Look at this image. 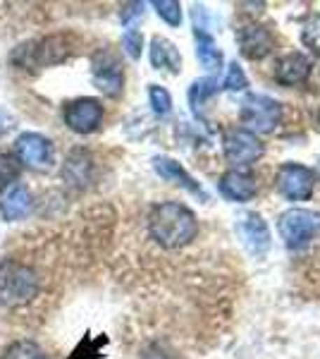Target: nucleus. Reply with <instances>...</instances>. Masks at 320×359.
I'll list each match as a JSON object with an SVG mask.
<instances>
[{
	"mask_svg": "<svg viewBox=\"0 0 320 359\" xmlns=\"http://www.w3.org/2000/svg\"><path fill=\"white\" fill-rule=\"evenodd\" d=\"M32 211V194L22 182H13L0 187V213L8 223L22 221Z\"/></svg>",
	"mask_w": 320,
	"mask_h": 359,
	"instance_id": "13",
	"label": "nucleus"
},
{
	"mask_svg": "<svg viewBox=\"0 0 320 359\" xmlns=\"http://www.w3.org/2000/svg\"><path fill=\"white\" fill-rule=\"evenodd\" d=\"M277 233L289 249H301L320 235V213L311 208H289L277 221Z\"/></svg>",
	"mask_w": 320,
	"mask_h": 359,
	"instance_id": "5",
	"label": "nucleus"
},
{
	"mask_svg": "<svg viewBox=\"0 0 320 359\" xmlns=\"http://www.w3.org/2000/svg\"><path fill=\"white\" fill-rule=\"evenodd\" d=\"M235 230L239 235L242 245L249 249V254L253 257H265L267 249L272 245V237H270V228L267 223L263 221L260 213H253V211H244L237 216V223H235Z\"/></svg>",
	"mask_w": 320,
	"mask_h": 359,
	"instance_id": "10",
	"label": "nucleus"
},
{
	"mask_svg": "<svg viewBox=\"0 0 320 359\" xmlns=\"http://www.w3.org/2000/svg\"><path fill=\"white\" fill-rule=\"evenodd\" d=\"M153 170L158 172L162 180H167V182H174V184H179L182 189H187L189 194L199 196V199H203V201L208 199L206 189H203L201 184L196 182V180L191 177L187 170H184V165L179 163V161L167 158V156H155V158H153Z\"/></svg>",
	"mask_w": 320,
	"mask_h": 359,
	"instance_id": "15",
	"label": "nucleus"
},
{
	"mask_svg": "<svg viewBox=\"0 0 320 359\" xmlns=\"http://www.w3.org/2000/svg\"><path fill=\"white\" fill-rule=\"evenodd\" d=\"M91 170H94V161H91L89 151L74 149V151H69L65 165H62V177L72 187H86L91 180Z\"/></svg>",
	"mask_w": 320,
	"mask_h": 359,
	"instance_id": "18",
	"label": "nucleus"
},
{
	"mask_svg": "<svg viewBox=\"0 0 320 359\" xmlns=\"http://www.w3.org/2000/svg\"><path fill=\"white\" fill-rule=\"evenodd\" d=\"M275 187L289 201H308L316 187V172L301 163H282L277 168Z\"/></svg>",
	"mask_w": 320,
	"mask_h": 359,
	"instance_id": "7",
	"label": "nucleus"
},
{
	"mask_svg": "<svg viewBox=\"0 0 320 359\" xmlns=\"http://www.w3.org/2000/svg\"><path fill=\"white\" fill-rule=\"evenodd\" d=\"M301 43L306 48H311L316 55H320V13L308 17V22L301 29Z\"/></svg>",
	"mask_w": 320,
	"mask_h": 359,
	"instance_id": "25",
	"label": "nucleus"
},
{
	"mask_svg": "<svg viewBox=\"0 0 320 359\" xmlns=\"http://www.w3.org/2000/svg\"><path fill=\"white\" fill-rule=\"evenodd\" d=\"M223 86H225L227 91H244L249 86L246 72H244V67L237 60L230 62V67H227L225 79H223Z\"/></svg>",
	"mask_w": 320,
	"mask_h": 359,
	"instance_id": "26",
	"label": "nucleus"
},
{
	"mask_svg": "<svg viewBox=\"0 0 320 359\" xmlns=\"http://www.w3.org/2000/svg\"><path fill=\"white\" fill-rule=\"evenodd\" d=\"M122 48L125 53L132 57V60H139L141 57V48H144V36L139 29H127L125 36H122Z\"/></svg>",
	"mask_w": 320,
	"mask_h": 359,
	"instance_id": "27",
	"label": "nucleus"
},
{
	"mask_svg": "<svg viewBox=\"0 0 320 359\" xmlns=\"http://www.w3.org/2000/svg\"><path fill=\"white\" fill-rule=\"evenodd\" d=\"M218 189L225 199L244 204V201H251L258 194V184L256 180L244 170H227L218 180Z\"/></svg>",
	"mask_w": 320,
	"mask_h": 359,
	"instance_id": "14",
	"label": "nucleus"
},
{
	"mask_svg": "<svg viewBox=\"0 0 320 359\" xmlns=\"http://www.w3.org/2000/svg\"><path fill=\"white\" fill-rule=\"evenodd\" d=\"M15 154L20 163H25L32 170H50L55 165V147L48 137L36 132H25L15 139Z\"/></svg>",
	"mask_w": 320,
	"mask_h": 359,
	"instance_id": "8",
	"label": "nucleus"
},
{
	"mask_svg": "<svg viewBox=\"0 0 320 359\" xmlns=\"http://www.w3.org/2000/svg\"><path fill=\"white\" fill-rule=\"evenodd\" d=\"M153 8L165 25H170V27L182 25V5H179L177 0H155Z\"/></svg>",
	"mask_w": 320,
	"mask_h": 359,
	"instance_id": "24",
	"label": "nucleus"
},
{
	"mask_svg": "<svg viewBox=\"0 0 320 359\" xmlns=\"http://www.w3.org/2000/svg\"><path fill=\"white\" fill-rule=\"evenodd\" d=\"M316 79H318V84H320V67H318V74H316Z\"/></svg>",
	"mask_w": 320,
	"mask_h": 359,
	"instance_id": "30",
	"label": "nucleus"
},
{
	"mask_svg": "<svg viewBox=\"0 0 320 359\" xmlns=\"http://www.w3.org/2000/svg\"><path fill=\"white\" fill-rule=\"evenodd\" d=\"M308 77H311V60H308V55L299 53V50H292V53L282 55L275 62L277 84L296 86V84H304Z\"/></svg>",
	"mask_w": 320,
	"mask_h": 359,
	"instance_id": "16",
	"label": "nucleus"
},
{
	"mask_svg": "<svg viewBox=\"0 0 320 359\" xmlns=\"http://www.w3.org/2000/svg\"><path fill=\"white\" fill-rule=\"evenodd\" d=\"M20 175H22L20 158H17V156H10V154H0V187L20 182Z\"/></svg>",
	"mask_w": 320,
	"mask_h": 359,
	"instance_id": "23",
	"label": "nucleus"
},
{
	"mask_svg": "<svg viewBox=\"0 0 320 359\" xmlns=\"http://www.w3.org/2000/svg\"><path fill=\"white\" fill-rule=\"evenodd\" d=\"M148 103H151V108H153V113L160 115V118L172 113V96H170V91L160 84L148 86Z\"/></svg>",
	"mask_w": 320,
	"mask_h": 359,
	"instance_id": "22",
	"label": "nucleus"
},
{
	"mask_svg": "<svg viewBox=\"0 0 320 359\" xmlns=\"http://www.w3.org/2000/svg\"><path fill=\"white\" fill-rule=\"evenodd\" d=\"M32 46L34 48H29V46L17 48L13 60H20L22 67H53L65 62L74 53V41L69 34H53V36H46Z\"/></svg>",
	"mask_w": 320,
	"mask_h": 359,
	"instance_id": "3",
	"label": "nucleus"
},
{
	"mask_svg": "<svg viewBox=\"0 0 320 359\" xmlns=\"http://www.w3.org/2000/svg\"><path fill=\"white\" fill-rule=\"evenodd\" d=\"M223 151L232 170H239V168H249L256 161H260V156L265 154V147L253 132L244 130V127H235V130L225 132Z\"/></svg>",
	"mask_w": 320,
	"mask_h": 359,
	"instance_id": "6",
	"label": "nucleus"
},
{
	"mask_svg": "<svg viewBox=\"0 0 320 359\" xmlns=\"http://www.w3.org/2000/svg\"><path fill=\"white\" fill-rule=\"evenodd\" d=\"M151 65L170 74H179L182 72V55H179L177 46L165 36H153L151 39Z\"/></svg>",
	"mask_w": 320,
	"mask_h": 359,
	"instance_id": "17",
	"label": "nucleus"
},
{
	"mask_svg": "<svg viewBox=\"0 0 320 359\" xmlns=\"http://www.w3.org/2000/svg\"><path fill=\"white\" fill-rule=\"evenodd\" d=\"M316 170H318V177H320V156H318V168H316Z\"/></svg>",
	"mask_w": 320,
	"mask_h": 359,
	"instance_id": "29",
	"label": "nucleus"
},
{
	"mask_svg": "<svg viewBox=\"0 0 320 359\" xmlns=\"http://www.w3.org/2000/svg\"><path fill=\"white\" fill-rule=\"evenodd\" d=\"M0 359H46V355L36 343H32V340H15L13 345L5 347Z\"/></svg>",
	"mask_w": 320,
	"mask_h": 359,
	"instance_id": "21",
	"label": "nucleus"
},
{
	"mask_svg": "<svg viewBox=\"0 0 320 359\" xmlns=\"http://www.w3.org/2000/svg\"><path fill=\"white\" fill-rule=\"evenodd\" d=\"M237 46H239V53L246 57V60H263L265 55L272 53L275 48V36L272 32L263 25H256V22H249V25H242L235 34Z\"/></svg>",
	"mask_w": 320,
	"mask_h": 359,
	"instance_id": "11",
	"label": "nucleus"
},
{
	"mask_svg": "<svg viewBox=\"0 0 320 359\" xmlns=\"http://www.w3.org/2000/svg\"><path fill=\"white\" fill-rule=\"evenodd\" d=\"M194 41H196V57L208 72H218L223 67V50L218 48V41L206 27H194Z\"/></svg>",
	"mask_w": 320,
	"mask_h": 359,
	"instance_id": "19",
	"label": "nucleus"
},
{
	"mask_svg": "<svg viewBox=\"0 0 320 359\" xmlns=\"http://www.w3.org/2000/svg\"><path fill=\"white\" fill-rule=\"evenodd\" d=\"M220 91V82L215 77H203V79H196L194 84L189 86V106H191V113L196 118L203 115V108L211 98Z\"/></svg>",
	"mask_w": 320,
	"mask_h": 359,
	"instance_id": "20",
	"label": "nucleus"
},
{
	"mask_svg": "<svg viewBox=\"0 0 320 359\" xmlns=\"http://www.w3.org/2000/svg\"><path fill=\"white\" fill-rule=\"evenodd\" d=\"M41 290L39 273L27 264L15 259L0 262V304L8 309H17L32 302Z\"/></svg>",
	"mask_w": 320,
	"mask_h": 359,
	"instance_id": "2",
	"label": "nucleus"
},
{
	"mask_svg": "<svg viewBox=\"0 0 320 359\" xmlns=\"http://www.w3.org/2000/svg\"><path fill=\"white\" fill-rule=\"evenodd\" d=\"M244 130L258 135H270L282 120V106L275 98L265 96V94H246L242 101V111H239Z\"/></svg>",
	"mask_w": 320,
	"mask_h": 359,
	"instance_id": "4",
	"label": "nucleus"
},
{
	"mask_svg": "<svg viewBox=\"0 0 320 359\" xmlns=\"http://www.w3.org/2000/svg\"><path fill=\"white\" fill-rule=\"evenodd\" d=\"M62 120L77 135H91L103 123V106L98 98L91 96L74 98V101L65 103V108H62Z\"/></svg>",
	"mask_w": 320,
	"mask_h": 359,
	"instance_id": "9",
	"label": "nucleus"
},
{
	"mask_svg": "<svg viewBox=\"0 0 320 359\" xmlns=\"http://www.w3.org/2000/svg\"><path fill=\"white\" fill-rule=\"evenodd\" d=\"M318 125H320V113H318Z\"/></svg>",
	"mask_w": 320,
	"mask_h": 359,
	"instance_id": "31",
	"label": "nucleus"
},
{
	"mask_svg": "<svg viewBox=\"0 0 320 359\" xmlns=\"http://www.w3.org/2000/svg\"><path fill=\"white\" fill-rule=\"evenodd\" d=\"M148 235L162 249H182L199 235V221L189 206L179 201H160L148 213Z\"/></svg>",
	"mask_w": 320,
	"mask_h": 359,
	"instance_id": "1",
	"label": "nucleus"
},
{
	"mask_svg": "<svg viewBox=\"0 0 320 359\" xmlns=\"http://www.w3.org/2000/svg\"><path fill=\"white\" fill-rule=\"evenodd\" d=\"M94 84L103 96L118 98L125 89V69L110 50H101L94 57Z\"/></svg>",
	"mask_w": 320,
	"mask_h": 359,
	"instance_id": "12",
	"label": "nucleus"
},
{
	"mask_svg": "<svg viewBox=\"0 0 320 359\" xmlns=\"http://www.w3.org/2000/svg\"><path fill=\"white\" fill-rule=\"evenodd\" d=\"M144 15V3H130V5H125V10H122V25L125 27H130L132 25V20H137V17H141Z\"/></svg>",
	"mask_w": 320,
	"mask_h": 359,
	"instance_id": "28",
	"label": "nucleus"
}]
</instances>
